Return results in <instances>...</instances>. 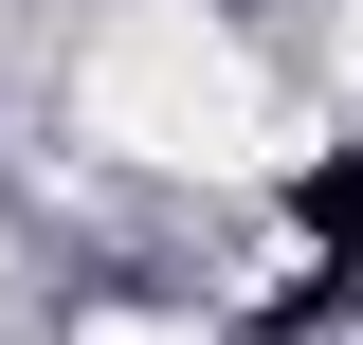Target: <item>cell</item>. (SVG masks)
I'll return each mask as SVG.
<instances>
[{"label":"cell","instance_id":"obj_2","mask_svg":"<svg viewBox=\"0 0 363 345\" xmlns=\"http://www.w3.org/2000/svg\"><path fill=\"white\" fill-rule=\"evenodd\" d=\"M73 345H200V327H182V309H91Z\"/></svg>","mask_w":363,"mask_h":345},{"label":"cell","instance_id":"obj_1","mask_svg":"<svg viewBox=\"0 0 363 345\" xmlns=\"http://www.w3.org/2000/svg\"><path fill=\"white\" fill-rule=\"evenodd\" d=\"M73 128L109 164H291V109L255 91L218 0H109L73 55Z\"/></svg>","mask_w":363,"mask_h":345}]
</instances>
